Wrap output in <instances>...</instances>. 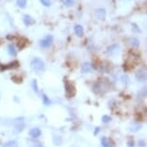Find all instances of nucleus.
I'll list each match as a JSON object with an SVG mask.
<instances>
[{"label": "nucleus", "mask_w": 147, "mask_h": 147, "mask_svg": "<svg viewBox=\"0 0 147 147\" xmlns=\"http://www.w3.org/2000/svg\"><path fill=\"white\" fill-rule=\"evenodd\" d=\"M19 65L18 62H13L11 63H8V65H3L2 68H0V70H6V69H10V68H15V67H18Z\"/></svg>", "instance_id": "obj_11"}, {"label": "nucleus", "mask_w": 147, "mask_h": 147, "mask_svg": "<svg viewBox=\"0 0 147 147\" xmlns=\"http://www.w3.org/2000/svg\"><path fill=\"white\" fill-rule=\"evenodd\" d=\"M23 22H24V24H25L26 26H31V25H33V24L35 23V20H34V18H33L31 16L25 15L23 16Z\"/></svg>", "instance_id": "obj_6"}, {"label": "nucleus", "mask_w": 147, "mask_h": 147, "mask_svg": "<svg viewBox=\"0 0 147 147\" xmlns=\"http://www.w3.org/2000/svg\"><path fill=\"white\" fill-rule=\"evenodd\" d=\"M127 145H128V147H134L135 143H134V141H132V140H129L128 142H127Z\"/></svg>", "instance_id": "obj_23"}, {"label": "nucleus", "mask_w": 147, "mask_h": 147, "mask_svg": "<svg viewBox=\"0 0 147 147\" xmlns=\"http://www.w3.org/2000/svg\"><path fill=\"white\" fill-rule=\"evenodd\" d=\"M34 147H44V146L40 142H37V143L34 144Z\"/></svg>", "instance_id": "obj_25"}, {"label": "nucleus", "mask_w": 147, "mask_h": 147, "mask_svg": "<svg viewBox=\"0 0 147 147\" xmlns=\"http://www.w3.org/2000/svg\"><path fill=\"white\" fill-rule=\"evenodd\" d=\"M136 78L138 82H144L146 80V73L142 70H140L136 73Z\"/></svg>", "instance_id": "obj_7"}, {"label": "nucleus", "mask_w": 147, "mask_h": 147, "mask_svg": "<svg viewBox=\"0 0 147 147\" xmlns=\"http://www.w3.org/2000/svg\"><path fill=\"white\" fill-rule=\"evenodd\" d=\"M102 146L103 147H112V141H111L108 138H102Z\"/></svg>", "instance_id": "obj_13"}, {"label": "nucleus", "mask_w": 147, "mask_h": 147, "mask_svg": "<svg viewBox=\"0 0 147 147\" xmlns=\"http://www.w3.org/2000/svg\"><path fill=\"white\" fill-rule=\"evenodd\" d=\"M24 126H25V125H24V123H22L21 125H19V124H18V125H16L15 131H13V132H15V134H16V133H20L22 130L24 129Z\"/></svg>", "instance_id": "obj_19"}, {"label": "nucleus", "mask_w": 147, "mask_h": 147, "mask_svg": "<svg viewBox=\"0 0 147 147\" xmlns=\"http://www.w3.org/2000/svg\"><path fill=\"white\" fill-rule=\"evenodd\" d=\"M144 146H145V143H144L143 140L138 141V147H144Z\"/></svg>", "instance_id": "obj_24"}, {"label": "nucleus", "mask_w": 147, "mask_h": 147, "mask_svg": "<svg viewBox=\"0 0 147 147\" xmlns=\"http://www.w3.org/2000/svg\"><path fill=\"white\" fill-rule=\"evenodd\" d=\"M74 32H75V34L78 37H82L84 35V29H83V27L81 25H75V27H74Z\"/></svg>", "instance_id": "obj_12"}, {"label": "nucleus", "mask_w": 147, "mask_h": 147, "mask_svg": "<svg viewBox=\"0 0 147 147\" xmlns=\"http://www.w3.org/2000/svg\"><path fill=\"white\" fill-rule=\"evenodd\" d=\"M7 49H8V53H9L10 56L12 57H16V54H18V50L16 49V47L13 45V44H9L7 46Z\"/></svg>", "instance_id": "obj_10"}, {"label": "nucleus", "mask_w": 147, "mask_h": 147, "mask_svg": "<svg viewBox=\"0 0 147 147\" xmlns=\"http://www.w3.org/2000/svg\"><path fill=\"white\" fill-rule=\"evenodd\" d=\"M65 92L66 95L68 97H72L75 94V88H74V86L69 83L68 81H65Z\"/></svg>", "instance_id": "obj_3"}, {"label": "nucleus", "mask_w": 147, "mask_h": 147, "mask_svg": "<svg viewBox=\"0 0 147 147\" xmlns=\"http://www.w3.org/2000/svg\"><path fill=\"white\" fill-rule=\"evenodd\" d=\"M41 98H42L43 104L45 105V106H49V105H51V100L48 98V97H47V95H45V94H42Z\"/></svg>", "instance_id": "obj_18"}, {"label": "nucleus", "mask_w": 147, "mask_h": 147, "mask_svg": "<svg viewBox=\"0 0 147 147\" xmlns=\"http://www.w3.org/2000/svg\"><path fill=\"white\" fill-rule=\"evenodd\" d=\"M40 2L45 7H50L51 6V0H40Z\"/></svg>", "instance_id": "obj_20"}, {"label": "nucleus", "mask_w": 147, "mask_h": 147, "mask_svg": "<svg viewBox=\"0 0 147 147\" xmlns=\"http://www.w3.org/2000/svg\"><path fill=\"white\" fill-rule=\"evenodd\" d=\"M118 48H119L118 44H115H115H112V45H110L107 48V53L108 54H111V55H113V54H115L116 52H117Z\"/></svg>", "instance_id": "obj_8"}, {"label": "nucleus", "mask_w": 147, "mask_h": 147, "mask_svg": "<svg viewBox=\"0 0 147 147\" xmlns=\"http://www.w3.org/2000/svg\"><path fill=\"white\" fill-rule=\"evenodd\" d=\"M98 132H99V129L97 128V129H96V131H94V135H97V133H98Z\"/></svg>", "instance_id": "obj_26"}, {"label": "nucleus", "mask_w": 147, "mask_h": 147, "mask_svg": "<svg viewBox=\"0 0 147 147\" xmlns=\"http://www.w3.org/2000/svg\"><path fill=\"white\" fill-rule=\"evenodd\" d=\"M41 135V131L38 128H33L29 131V136L32 138H38Z\"/></svg>", "instance_id": "obj_9"}, {"label": "nucleus", "mask_w": 147, "mask_h": 147, "mask_svg": "<svg viewBox=\"0 0 147 147\" xmlns=\"http://www.w3.org/2000/svg\"><path fill=\"white\" fill-rule=\"evenodd\" d=\"M130 43H131V45L134 47L140 46V40H138L137 38H132L131 40H130Z\"/></svg>", "instance_id": "obj_17"}, {"label": "nucleus", "mask_w": 147, "mask_h": 147, "mask_svg": "<svg viewBox=\"0 0 147 147\" xmlns=\"http://www.w3.org/2000/svg\"><path fill=\"white\" fill-rule=\"evenodd\" d=\"M62 3L65 7H72L75 3V1L74 0H62Z\"/></svg>", "instance_id": "obj_15"}, {"label": "nucleus", "mask_w": 147, "mask_h": 147, "mask_svg": "<svg viewBox=\"0 0 147 147\" xmlns=\"http://www.w3.org/2000/svg\"><path fill=\"white\" fill-rule=\"evenodd\" d=\"M2 147H18V143L16 142V140H11L8 141V142L4 143Z\"/></svg>", "instance_id": "obj_14"}, {"label": "nucleus", "mask_w": 147, "mask_h": 147, "mask_svg": "<svg viewBox=\"0 0 147 147\" xmlns=\"http://www.w3.org/2000/svg\"><path fill=\"white\" fill-rule=\"evenodd\" d=\"M31 67L37 74H41L44 70V62L40 58L36 57L31 61Z\"/></svg>", "instance_id": "obj_1"}, {"label": "nucleus", "mask_w": 147, "mask_h": 147, "mask_svg": "<svg viewBox=\"0 0 147 147\" xmlns=\"http://www.w3.org/2000/svg\"><path fill=\"white\" fill-rule=\"evenodd\" d=\"M92 70V65H91V63H84L81 67V71L82 73H90V72Z\"/></svg>", "instance_id": "obj_5"}, {"label": "nucleus", "mask_w": 147, "mask_h": 147, "mask_svg": "<svg viewBox=\"0 0 147 147\" xmlns=\"http://www.w3.org/2000/svg\"><path fill=\"white\" fill-rule=\"evenodd\" d=\"M111 116L110 115H103L102 116V121L104 122V123H108V122L111 121Z\"/></svg>", "instance_id": "obj_22"}, {"label": "nucleus", "mask_w": 147, "mask_h": 147, "mask_svg": "<svg viewBox=\"0 0 147 147\" xmlns=\"http://www.w3.org/2000/svg\"><path fill=\"white\" fill-rule=\"evenodd\" d=\"M16 5L21 9H24L27 5V0H16Z\"/></svg>", "instance_id": "obj_16"}, {"label": "nucleus", "mask_w": 147, "mask_h": 147, "mask_svg": "<svg viewBox=\"0 0 147 147\" xmlns=\"http://www.w3.org/2000/svg\"><path fill=\"white\" fill-rule=\"evenodd\" d=\"M106 10L103 9V8H100V9H97L95 12V18L98 19V20H104L106 18Z\"/></svg>", "instance_id": "obj_4"}, {"label": "nucleus", "mask_w": 147, "mask_h": 147, "mask_svg": "<svg viewBox=\"0 0 147 147\" xmlns=\"http://www.w3.org/2000/svg\"><path fill=\"white\" fill-rule=\"evenodd\" d=\"M32 86H33V90H34L36 91V92H38V83H37V80H33Z\"/></svg>", "instance_id": "obj_21"}, {"label": "nucleus", "mask_w": 147, "mask_h": 147, "mask_svg": "<svg viewBox=\"0 0 147 147\" xmlns=\"http://www.w3.org/2000/svg\"><path fill=\"white\" fill-rule=\"evenodd\" d=\"M52 42H53V37L51 35H47L40 41V45L42 48H48L51 46Z\"/></svg>", "instance_id": "obj_2"}]
</instances>
